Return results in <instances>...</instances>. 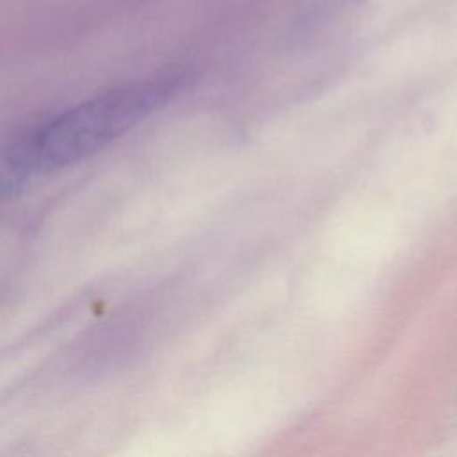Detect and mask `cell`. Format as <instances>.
Here are the masks:
<instances>
[{"label":"cell","instance_id":"1","mask_svg":"<svg viewBox=\"0 0 457 457\" xmlns=\"http://www.w3.org/2000/svg\"><path fill=\"white\" fill-rule=\"evenodd\" d=\"M184 77L159 75L87 98L21 136L7 152L16 175L46 173L75 164L111 145L168 104Z\"/></svg>","mask_w":457,"mask_h":457}]
</instances>
